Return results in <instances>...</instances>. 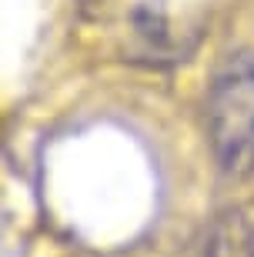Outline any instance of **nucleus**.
Wrapping results in <instances>:
<instances>
[{
	"label": "nucleus",
	"mask_w": 254,
	"mask_h": 257,
	"mask_svg": "<svg viewBox=\"0 0 254 257\" xmlns=\"http://www.w3.org/2000/svg\"><path fill=\"white\" fill-rule=\"evenodd\" d=\"M211 151L227 177L254 174V50L227 54L217 64L207 90Z\"/></svg>",
	"instance_id": "1"
},
{
	"label": "nucleus",
	"mask_w": 254,
	"mask_h": 257,
	"mask_svg": "<svg viewBox=\"0 0 254 257\" xmlns=\"http://www.w3.org/2000/svg\"><path fill=\"white\" fill-rule=\"evenodd\" d=\"M204 257H254V200L227 207L214 220Z\"/></svg>",
	"instance_id": "2"
},
{
	"label": "nucleus",
	"mask_w": 254,
	"mask_h": 257,
	"mask_svg": "<svg viewBox=\"0 0 254 257\" xmlns=\"http://www.w3.org/2000/svg\"><path fill=\"white\" fill-rule=\"evenodd\" d=\"M80 4V10H84L87 17H111L114 14V7H117V0H77Z\"/></svg>",
	"instance_id": "3"
}]
</instances>
